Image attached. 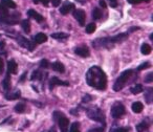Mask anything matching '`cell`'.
I'll return each instance as SVG.
<instances>
[{
  "label": "cell",
  "instance_id": "d590c367",
  "mask_svg": "<svg viewBox=\"0 0 153 132\" xmlns=\"http://www.w3.org/2000/svg\"><path fill=\"white\" fill-rule=\"evenodd\" d=\"M34 1V3H39V2H42L44 5H47L49 2V0H33Z\"/></svg>",
  "mask_w": 153,
  "mask_h": 132
},
{
  "label": "cell",
  "instance_id": "8992f818",
  "mask_svg": "<svg viewBox=\"0 0 153 132\" xmlns=\"http://www.w3.org/2000/svg\"><path fill=\"white\" fill-rule=\"evenodd\" d=\"M125 106L122 103H114L113 106L111 107V115H112L113 119H120V117H122L125 114Z\"/></svg>",
  "mask_w": 153,
  "mask_h": 132
},
{
  "label": "cell",
  "instance_id": "4fadbf2b",
  "mask_svg": "<svg viewBox=\"0 0 153 132\" xmlns=\"http://www.w3.org/2000/svg\"><path fill=\"white\" fill-rule=\"evenodd\" d=\"M27 15L30 16V18H33V19H35L36 21H38V22H42L43 20H44L43 16L40 15L39 13H37V12L34 11V10H28V11H27Z\"/></svg>",
  "mask_w": 153,
  "mask_h": 132
},
{
  "label": "cell",
  "instance_id": "7bdbcfd3",
  "mask_svg": "<svg viewBox=\"0 0 153 132\" xmlns=\"http://www.w3.org/2000/svg\"><path fill=\"white\" fill-rule=\"evenodd\" d=\"M150 39H151V40H153V35L152 34L150 35Z\"/></svg>",
  "mask_w": 153,
  "mask_h": 132
},
{
  "label": "cell",
  "instance_id": "d4e9b609",
  "mask_svg": "<svg viewBox=\"0 0 153 132\" xmlns=\"http://www.w3.org/2000/svg\"><path fill=\"white\" fill-rule=\"evenodd\" d=\"M14 109H15V111L17 113H23V112H25V110H26V106L23 103H19V104L16 105Z\"/></svg>",
  "mask_w": 153,
  "mask_h": 132
},
{
  "label": "cell",
  "instance_id": "6da1fadb",
  "mask_svg": "<svg viewBox=\"0 0 153 132\" xmlns=\"http://www.w3.org/2000/svg\"><path fill=\"white\" fill-rule=\"evenodd\" d=\"M86 83L98 90H105L107 87V77L99 66H92L86 73Z\"/></svg>",
  "mask_w": 153,
  "mask_h": 132
},
{
  "label": "cell",
  "instance_id": "7402d4cb",
  "mask_svg": "<svg viewBox=\"0 0 153 132\" xmlns=\"http://www.w3.org/2000/svg\"><path fill=\"white\" fill-rule=\"evenodd\" d=\"M148 127H149V125L146 123V122H142V123H140V124L136 125V131L137 132H144L148 129Z\"/></svg>",
  "mask_w": 153,
  "mask_h": 132
},
{
  "label": "cell",
  "instance_id": "836d02e7",
  "mask_svg": "<svg viewBox=\"0 0 153 132\" xmlns=\"http://www.w3.org/2000/svg\"><path fill=\"white\" fill-rule=\"evenodd\" d=\"M145 82H146V83H151V82H153V73H152L147 75V77L145 78Z\"/></svg>",
  "mask_w": 153,
  "mask_h": 132
},
{
  "label": "cell",
  "instance_id": "5bb4252c",
  "mask_svg": "<svg viewBox=\"0 0 153 132\" xmlns=\"http://www.w3.org/2000/svg\"><path fill=\"white\" fill-rule=\"evenodd\" d=\"M51 68H53L55 71H58V73H63L64 71H65V67H64V65L59 61L53 62V63L51 64Z\"/></svg>",
  "mask_w": 153,
  "mask_h": 132
},
{
  "label": "cell",
  "instance_id": "f35d334b",
  "mask_svg": "<svg viewBox=\"0 0 153 132\" xmlns=\"http://www.w3.org/2000/svg\"><path fill=\"white\" fill-rule=\"evenodd\" d=\"M128 3H131V4H137V3H140L144 0H127Z\"/></svg>",
  "mask_w": 153,
  "mask_h": 132
},
{
  "label": "cell",
  "instance_id": "d6a6232c",
  "mask_svg": "<svg viewBox=\"0 0 153 132\" xmlns=\"http://www.w3.org/2000/svg\"><path fill=\"white\" fill-rule=\"evenodd\" d=\"M40 66H41V67H42V68H48V66H49V62L47 61V60H45V59L41 60V62H40Z\"/></svg>",
  "mask_w": 153,
  "mask_h": 132
},
{
  "label": "cell",
  "instance_id": "4316f807",
  "mask_svg": "<svg viewBox=\"0 0 153 132\" xmlns=\"http://www.w3.org/2000/svg\"><path fill=\"white\" fill-rule=\"evenodd\" d=\"M21 26L22 28H23L24 33H26V34H28V33L30 32V23L28 20H23L21 23Z\"/></svg>",
  "mask_w": 153,
  "mask_h": 132
},
{
  "label": "cell",
  "instance_id": "5b68a950",
  "mask_svg": "<svg viewBox=\"0 0 153 132\" xmlns=\"http://www.w3.org/2000/svg\"><path fill=\"white\" fill-rule=\"evenodd\" d=\"M53 119H57L58 124H59L60 132H67L68 126H69V121L64 114H62L59 111H56L55 114H53Z\"/></svg>",
  "mask_w": 153,
  "mask_h": 132
},
{
  "label": "cell",
  "instance_id": "277c9868",
  "mask_svg": "<svg viewBox=\"0 0 153 132\" xmlns=\"http://www.w3.org/2000/svg\"><path fill=\"white\" fill-rule=\"evenodd\" d=\"M86 113H87V116L89 117L92 121L99 122V123L105 124V114L102 110H101L99 107H91V108H88L86 110Z\"/></svg>",
  "mask_w": 153,
  "mask_h": 132
},
{
  "label": "cell",
  "instance_id": "f1b7e54d",
  "mask_svg": "<svg viewBox=\"0 0 153 132\" xmlns=\"http://www.w3.org/2000/svg\"><path fill=\"white\" fill-rule=\"evenodd\" d=\"M96 28H97L96 24H94V23H89L87 26H86L85 30H86V33H87V34H92V33L96 30Z\"/></svg>",
  "mask_w": 153,
  "mask_h": 132
},
{
  "label": "cell",
  "instance_id": "ac0fdd59",
  "mask_svg": "<svg viewBox=\"0 0 153 132\" xmlns=\"http://www.w3.org/2000/svg\"><path fill=\"white\" fill-rule=\"evenodd\" d=\"M1 5L3 7H11V9H16V3L13 0H1Z\"/></svg>",
  "mask_w": 153,
  "mask_h": 132
},
{
  "label": "cell",
  "instance_id": "83f0119b",
  "mask_svg": "<svg viewBox=\"0 0 153 132\" xmlns=\"http://www.w3.org/2000/svg\"><path fill=\"white\" fill-rule=\"evenodd\" d=\"M20 91L18 90V91H16V92H14V93H11V94H7L5 96V99L7 100H16V99H19L20 98Z\"/></svg>",
  "mask_w": 153,
  "mask_h": 132
},
{
  "label": "cell",
  "instance_id": "ffe728a7",
  "mask_svg": "<svg viewBox=\"0 0 153 132\" xmlns=\"http://www.w3.org/2000/svg\"><path fill=\"white\" fill-rule=\"evenodd\" d=\"M68 35L65 33H55V34H51V38L57 39V40H64V39L68 38Z\"/></svg>",
  "mask_w": 153,
  "mask_h": 132
},
{
  "label": "cell",
  "instance_id": "9a60e30c",
  "mask_svg": "<svg viewBox=\"0 0 153 132\" xmlns=\"http://www.w3.org/2000/svg\"><path fill=\"white\" fill-rule=\"evenodd\" d=\"M34 40L35 43H37V44H42V43L47 41V36L45 34H43V33H39L34 37Z\"/></svg>",
  "mask_w": 153,
  "mask_h": 132
},
{
  "label": "cell",
  "instance_id": "484cf974",
  "mask_svg": "<svg viewBox=\"0 0 153 132\" xmlns=\"http://www.w3.org/2000/svg\"><path fill=\"white\" fill-rule=\"evenodd\" d=\"M42 78H43V73L40 70H35L32 73L30 80H33V81H35V80H42Z\"/></svg>",
  "mask_w": 153,
  "mask_h": 132
},
{
  "label": "cell",
  "instance_id": "8fae6325",
  "mask_svg": "<svg viewBox=\"0 0 153 132\" xmlns=\"http://www.w3.org/2000/svg\"><path fill=\"white\" fill-rule=\"evenodd\" d=\"M17 69H18L17 63H16L14 60H10V61L7 62V73H9L10 75H11V73L15 75V73H17Z\"/></svg>",
  "mask_w": 153,
  "mask_h": 132
},
{
  "label": "cell",
  "instance_id": "74e56055",
  "mask_svg": "<svg viewBox=\"0 0 153 132\" xmlns=\"http://www.w3.org/2000/svg\"><path fill=\"white\" fill-rule=\"evenodd\" d=\"M60 3H61V0H51V4H53V7H59Z\"/></svg>",
  "mask_w": 153,
  "mask_h": 132
},
{
  "label": "cell",
  "instance_id": "3957f363",
  "mask_svg": "<svg viewBox=\"0 0 153 132\" xmlns=\"http://www.w3.org/2000/svg\"><path fill=\"white\" fill-rule=\"evenodd\" d=\"M132 75H133V70L132 69H128V70H125L124 73H122V75L117 78L114 85H113V90L114 91H120V90L123 89L126 86V84L128 83V80L130 79V77Z\"/></svg>",
  "mask_w": 153,
  "mask_h": 132
},
{
  "label": "cell",
  "instance_id": "e0dca14e",
  "mask_svg": "<svg viewBox=\"0 0 153 132\" xmlns=\"http://www.w3.org/2000/svg\"><path fill=\"white\" fill-rule=\"evenodd\" d=\"M145 100L148 104H151L153 100V90L152 88H148L145 92Z\"/></svg>",
  "mask_w": 153,
  "mask_h": 132
},
{
  "label": "cell",
  "instance_id": "d6986e66",
  "mask_svg": "<svg viewBox=\"0 0 153 132\" xmlns=\"http://www.w3.org/2000/svg\"><path fill=\"white\" fill-rule=\"evenodd\" d=\"M2 86H3V88H4L5 91H9V90L11 89V80H10V73H7L5 79L2 81Z\"/></svg>",
  "mask_w": 153,
  "mask_h": 132
},
{
  "label": "cell",
  "instance_id": "7a4b0ae2",
  "mask_svg": "<svg viewBox=\"0 0 153 132\" xmlns=\"http://www.w3.org/2000/svg\"><path fill=\"white\" fill-rule=\"evenodd\" d=\"M129 32L127 33H122L117 36L113 37H106V38H99L92 42V46L97 49L101 48H111L114 44L117 43H121L123 41H125L128 38Z\"/></svg>",
  "mask_w": 153,
  "mask_h": 132
},
{
  "label": "cell",
  "instance_id": "52a82bcc",
  "mask_svg": "<svg viewBox=\"0 0 153 132\" xmlns=\"http://www.w3.org/2000/svg\"><path fill=\"white\" fill-rule=\"evenodd\" d=\"M17 42L19 43V45H21L22 47H24V48H27L28 50L33 51L35 48V44L34 43H32L30 40H27L26 38H24L23 36H21V35H19V36L17 37Z\"/></svg>",
  "mask_w": 153,
  "mask_h": 132
},
{
  "label": "cell",
  "instance_id": "2e32d148",
  "mask_svg": "<svg viewBox=\"0 0 153 132\" xmlns=\"http://www.w3.org/2000/svg\"><path fill=\"white\" fill-rule=\"evenodd\" d=\"M131 109H132V111H133V112L140 113L143 111V109H144V105H143L140 102H134L133 104H132V106H131Z\"/></svg>",
  "mask_w": 153,
  "mask_h": 132
},
{
  "label": "cell",
  "instance_id": "cb8c5ba5",
  "mask_svg": "<svg viewBox=\"0 0 153 132\" xmlns=\"http://www.w3.org/2000/svg\"><path fill=\"white\" fill-rule=\"evenodd\" d=\"M102 12H101L100 9H98V7H94V11H92V18H94V20H99L102 18Z\"/></svg>",
  "mask_w": 153,
  "mask_h": 132
},
{
  "label": "cell",
  "instance_id": "1f68e13d",
  "mask_svg": "<svg viewBox=\"0 0 153 132\" xmlns=\"http://www.w3.org/2000/svg\"><path fill=\"white\" fill-rule=\"evenodd\" d=\"M149 67H150V63H149V62H145V63L140 64V65L138 66V67H137V70L138 71L144 70V69H147V68H149Z\"/></svg>",
  "mask_w": 153,
  "mask_h": 132
},
{
  "label": "cell",
  "instance_id": "ab89813d",
  "mask_svg": "<svg viewBox=\"0 0 153 132\" xmlns=\"http://www.w3.org/2000/svg\"><path fill=\"white\" fill-rule=\"evenodd\" d=\"M99 3H100V7H102L103 9H106V7H107L106 2H105V0H100V1H99Z\"/></svg>",
  "mask_w": 153,
  "mask_h": 132
},
{
  "label": "cell",
  "instance_id": "44dd1931",
  "mask_svg": "<svg viewBox=\"0 0 153 132\" xmlns=\"http://www.w3.org/2000/svg\"><path fill=\"white\" fill-rule=\"evenodd\" d=\"M143 90H144V88H143V86L140 85V84H136V85H134L133 87L130 88V91H131V93H133V94L140 93Z\"/></svg>",
  "mask_w": 153,
  "mask_h": 132
},
{
  "label": "cell",
  "instance_id": "4dcf8cb0",
  "mask_svg": "<svg viewBox=\"0 0 153 132\" xmlns=\"http://www.w3.org/2000/svg\"><path fill=\"white\" fill-rule=\"evenodd\" d=\"M110 132H129V128L121 127V128H113Z\"/></svg>",
  "mask_w": 153,
  "mask_h": 132
},
{
  "label": "cell",
  "instance_id": "9c48e42d",
  "mask_svg": "<svg viewBox=\"0 0 153 132\" xmlns=\"http://www.w3.org/2000/svg\"><path fill=\"white\" fill-rule=\"evenodd\" d=\"M57 85H60V86H68L69 85V83L66 81H62V80H60L59 78L57 77H53L51 80H49V83H48V87L51 90H53V88L55 87V86Z\"/></svg>",
  "mask_w": 153,
  "mask_h": 132
},
{
  "label": "cell",
  "instance_id": "ee69618b",
  "mask_svg": "<svg viewBox=\"0 0 153 132\" xmlns=\"http://www.w3.org/2000/svg\"><path fill=\"white\" fill-rule=\"evenodd\" d=\"M0 107H1V105H0Z\"/></svg>",
  "mask_w": 153,
  "mask_h": 132
},
{
  "label": "cell",
  "instance_id": "b9f144b4",
  "mask_svg": "<svg viewBox=\"0 0 153 132\" xmlns=\"http://www.w3.org/2000/svg\"><path fill=\"white\" fill-rule=\"evenodd\" d=\"M25 76H26V73H24L23 75H22L21 79H20V82H23L24 81V79H25Z\"/></svg>",
  "mask_w": 153,
  "mask_h": 132
},
{
  "label": "cell",
  "instance_id": "ba28073f",
  "mask_svg": "<svg viewBox=\"0 0 153 132\" xmlns=\"http://www.w3.org/2000/svg\"><path fill=\"white\" fill-rule=\"evenodd\" d=\"M74 17L76 18V20L79 22V24L81 26H84L85 24V18H86V15H85V12L83 10H76L74 12Z\"/></svg>",
  "mask_w": 153,
  "mask_h": 132
},
{
  "label": "cell",
  "instance_id": "e575fe53",
  "mask_svg": "<svg viewBox=\"0 0 153 132\" xmlns=\"http://www.w3.org/2000/svg\"><path fill=\"white\" fill-rule=\"evenodd\" d=\"M90 101H92V96H89V94H85V96H83V99H82V102L83 103H88V102H90Z\"/></svg>",
  "mask_w": 153,
  "mask_h": 132
},
{
  "label": "cell",
  "instance_id": "30bf717a",
  "mask_svg": "<svg viewBox=\"0 0 153 132\" xmlns=\"http://www.w3.org/2000/svg\"><path fill=\"white\" fill-rule=\"evenodd\" d=\"M74 53L80 56V57H83V58H87V57H89V55H90L89 49H88L87 46L76 47V48H74Z\"/></svg>",
  "mask_w": 153,
  "mask_h": 132
},
{
  "label": "cell",
  "instance_id": "60d3db41",
  "mask_svg": "<svg viewBox=\"0 0 153 132\" xmlns=\"http://www.w3.org/2000/svg\"><path fill=\"white\" fill-rule=\"evenodd\" d=\"M2 71H3V61H2V59L0 58V75L2 73Z\"/></svg>",
  "mask_w": 153,
  "mask_h": 132
},
{
  "label": "cell",
  "instance_id": "7c38bea8",
  "mask_svg": "<svg viewBox=\"0 0 153 132\" xmlns=\"http://www.w3.org/2000/svg\"><path fill=\"white\" fill-rule=\"evenodd\" d=\"M74 9V3H64L63 5L61 7V9H60V13L62 14V15H67L69 12H71L72 10Z\"/></svg>",
  "mask_w": 153,
  "mask_h": 132
},
{
  "label": "cell",
  "instance_id": "8d00e7d4",
  "mask_svg": "<svg viewBox=\"0 0 153 132\" xmlns=\"http://www.w3.org/2000/svg\"><path fill=\"white\" fill-rule=\"evenodd\" d=\"M109 4H110L111 7H117V0H108Z\"/></svg>",
  "mask_w": 153,
  "mask_h": 132
},
{
  "label": "cell",
  "instance_id": "f546056e",
  "mask_svg": "<svg viewBox=\"0 0 153 132\" xmlns=\"http://www.w3.org/2000/svg\"><path fill=\"white\" fill-rule=\"evenodd\" d=\"M79 127H80L79 123H76V122H74V123H72V124H71V126H70L69 132H80Z\"/></svg>",
  "mask_w": 153,
  "mask_h": 132
},
{
  "label": "cell",
  "instance_id": "603a6c76",
  "mask_svg": "<svg viewBox=\"0 0 153 132\" xmlns=\"http://www.w3.org/2000/svg\"><path fill=\"white\" fill-rule=\"evenodd\" d=\"M151 46L149 44H147V43H144V44L142 45V47H140V51H142L143 55H149V53H151Z\"/></svg>",
  "mask_w": 153,
  "mask_h": 132
}]
</instances>
